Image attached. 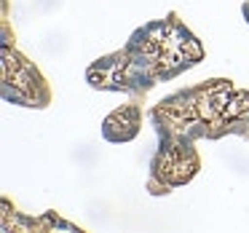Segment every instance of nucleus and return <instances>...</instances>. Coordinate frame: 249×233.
I'll list each match as a JSON object with an SVG mask.
<instances>
[{
    "label": "nucleus",
    "mask_w": 249,
    "mask_h": 233,
    "mask_svg": "<svg viewBox=\"0 0 249 233\" xmlns=\"http://www.w3.org/2000/svg\"><path fill=\"white\" fill-rule=\"evenodd\" d=\"M241 14H244V22L249 24V0H244V6H241Z\"/></svg>",
    "instance_id": "obj_7"
},
{
    "label": "nucleus",
    "mask_w": 249,
    "mask_h": 233,
    "mask_svg": "<svg viewBox=\"0 0 249 233\" xmlns=\"http://www.w3.org/2000/svg\"><path fill=\"white\" fill-rule=\"evenodd\" d=\"M204 56V43L185 27L177 11H169L163 19L134 30L118 51L91 62L86 81L97 91H121L131 99H145L158 83L182 75Z\"/></svg>",
    "instance_id": "obj_1"
},
{
    "label": "nucleus",
    "mask_w": 249,
    "mask_h": 233,
    "mask_svg": "<svg viewBox=\"0 0 249 233\" xmlns=\"http://www.w3.org/2000/svg\"><path fill=\"white\" fill-rule=\"evenodd\" d=\"M150 124L158 137L196 142L236 134L249 140V89H238L231 78L201 81L153 105Z\"/></svg>",
    "instance_id": "obj_2"
},
{
    "label": "nucleus",
    "mask_w": 249,
    "mask_h": 233,
    "mask_svg": "<svg viewBox=\"0 0 249 233\" xmlns=\"http://www.w3.org/2000/svg\"><path fill=\"white\" fill-rule=\"evenodd\" d=\"M0 91L6 102L35 110L49 108L54 99V91L40 67L14 46L8 19H3V43H0Z\"/></svg>",
    "instance_id": "obj_3"
},
{
    "label": "nucleus",
    "mask_w": 249,
    "mask_h": 233,
    "mask_svg": "<svg viewBox=\"0 0 249 233\" xmlns=\"http://www.w3.org/2000/svg\"><path fill=\"white\" fill-rule=\"evenodd\" d=\"M201 172V156L193 140L182 137H158V150L150 158L147 172V193L166 196L182 185L193 182Z\"/></svg>",
    "instance_id": "obj_4"
},
{
    "label": "nucleus",
    "mask_w": 249,
    "mask_h": 233,
    "mask_svg": "<svg viewBox=\"0 0 249 233\" xmlns=\"http://www.w3.org/2000/svg\"><path fill=\"white\" fill-rule=\"evenodd\" d=\"M54 228H67L75 231V225L62 220L56 212H43L40 217H24L14 215V222H3V231H54Z\"/></svg>",
    "instance_id": "obj_6"
},
{
    "label": "nucleus",
    "mask_w": 249,
    "mask_h": 233,
    "mask_svg": "<svg viewBox=\"0 0 249 233\" xmlns=\"http://www.w3.org/2000/svg\"><path fill=\"white\" fill-rule=\"evenodd\" d=\"M140 126H142V102L140 99H131V102L115 108L102 121V137L107 142L124 145V142H131L140 134Z\"/></svg>",
    "instance_id": "obj_5"
}]
</instances>
